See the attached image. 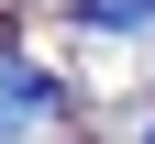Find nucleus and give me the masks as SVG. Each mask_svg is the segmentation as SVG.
Here are the masks:
<instances>
[{"label": "nucleus", "mask_w": 155, "mask_h": 144, "mask_svg": "<svg viewBox=\"0 0 155 144\" xmlns=\"http://www.w3.org/2000/svg\"><path fill=\"white\" fill-rule=\"evenodd\" d=\"M55 111H67V78H45L22 45H0V144L33 133V122H55Z\"/></svg>", "instance_id": "1"}, {"label": "nucleus", "mask_w": 155, "mask_h": 144, "mask_svg": "<svg viewBox=\"0 0 155 144\" xmlns=\"http://www.w3.org/2000/svg\"><path fill=\"white\" fill-rule=\"evenodd\" d=\"M89 33H155V0H78Z\"/></svg>", "instance_id": "2"}, {"label": "nucleus", "mask_w": 155, "mask_h": 144, "mask_svg": "<svg viewBox=\"0 0 155 144\" xmlns=\"http://www.w3.org/2000/svg\"><path fill=\"white\" fill-rule=\"evenodd\" d=\"M144 144H155V111H144Z\"/></svg>", "instance_id": "3"}]
</instances>
